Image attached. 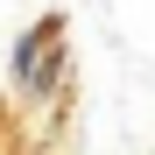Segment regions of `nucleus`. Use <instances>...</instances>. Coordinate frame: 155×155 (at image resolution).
<instances>
[{
  "label": "nucleus",
  "instance_id": "nucleus-1",
  "mask_svg": "<svg viewBox=\"0 0 155 155\" xmlns=\"http://www.w3.org/2000/svg\"><path fill=\"white\" fill-rule=\"evenodd\" d=\"M7 71H14V92H28V99L57 92V78H64V35H57V14H42L35 28H21V35H14Z\"/></svg>",
  "mask_w": 155,
  "mask_h": 155
}]
</instances>
